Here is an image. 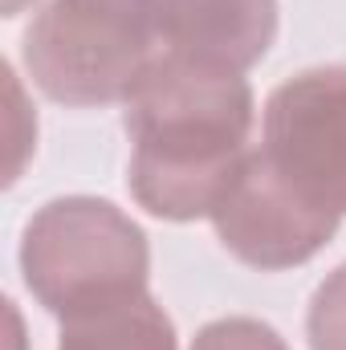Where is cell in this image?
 Segmentation results:
<instances>
[{
  "mask_svg": "<svg viewBox=\"0 0 346 350\" xmlns=\"http://www.w3.org/2000/svg\"><path fill=\"white\" fill-rule=\"evenodd\" d=\"M191 350H289V347L269 322H257V318H216V322H208L196 334Z\"/></svg>",
  "mask_w": 346,
  "mask_h": 350,
  "instance_id": "obj_9",
  "label": "cell"
},
{
  "mask_svg": "<svg viewBox=\"0 0 346 350\" xmlns=\"http://www.w3.org/2000/svg\"><path fill=\"white\" fill-rule=\"evenodd\" d=\"M216 224L220 245L249 269L281 273L314 261L338 232L334 212L306 200L289 179L273 172V163L253 147L245 167L237 172L232 187L208 216Z\"/></svg>",
  "mask_w": 346,
  "mask_h": 350,
  "instance_id": "obj_5",
  "label": "cell"
},
{
  "mask_svg": "<svg viewBox=\"0 0 346 350\" xmlns=\"http://www.w3.org/2000/svg\"><path fill=\"white\" fill-rule=\"evenodd\" d=\"M29 4H37V0H4V16H16V12H25Z\"/></svg>",
  "mask_w": 346,
  "mask_h": 350,
  "instance_id": "obj_10",
  "label": "cell"
},
{
  "mask_svg": "<svg viewBox=\"0 0 346 350\" xmlns=\"http://www.w3.org/2000/svg\"><path fill=\"white\" fill-rule=\"evenodd\" d=\"M127 187L159 220L212 216L253 155L257 98L245 74L163 53L122 102Z\"/></svg>",
  "mask_w": 346,
  "mask_h": 350,
  "instance_id": "obj_1",
  "label": "cell"
},
{
  "mask_svg": "<svg viewBox=\"0 0 346 350\" xmlns=\"http://www.w3.org/2000/svg\"><path fill=\"white\" fill-rule=\"evenodd\" d=\"M310 350H346V261L326 273V281L310 297L306 314Z\"/></svg>",
  "mask_w": 346,
  "mask_h": 350,
  "instance_id": "obj_8",
  "label": "cell"
},
{
  "mask_svg": "<svg viewBox=\"0 0 346 350\" xmlns=\"http://www.w3.org/2000/svg\"><path fill=\"white\" fill-rule=\"evenodd\" d=\"M172 0H49L25 29V70L62 106L127 102L168 53Z\"/></svg>",
  "mask_w": 346,
  "mask_h": 350,
  "instance_id": "obj_2",
  "label": "cell"
},
{
  "mask_svg": "<svg viewBox=\"0 0 346 350\" xmlns=\"http://www.w3.org/2000/svg\"><path fill=\"white\" fill-rule=\"evenodd\" d=\"M57 350H179L168 310L143 293L62 322Z\"/></svg>",
  "mask_w": 346,
  "mask_h": 350,
  "instance_id": "obj_7",
  "label": "cell"
},
{
  "mask_svg": "<svg viewBox=\"0 0 346 350\" xmlns=\"http://www.w3.org/2000/svg\"><path fill=\"white\" fill-rule=\"evenodd\" d=\"M277 41V0H172L168 53L249 74Z\"/></svg>",
  "mask_w": 346,
  "mask_h": 350,
  "instance_id": "obj_6",
  "label": "cell"
},
{
  "mask_svg": "<svg viewBox=\"0 0 346 350\" xmlns=\"http://www.w3.org/2000/svg\"><path fill=\"white\" fill-rule=\"evenodd\" d=\"M261 155L306 200L346 216V66L302 70L269 94Z\"/></svg>",
  "mask_w": 346,
  "mask_h": 350,
  "instance_id": "obj_4",
  "label": "cell"
},
{
  "mask_svg": "<svg viewBox=\"0 0 346 350\" xmlns=\"http://www.w3.org/2000/svg\"><path fill=\"white\" fill-rule=\"evenodd\" d=\"M21 273L53 318H78L147 293V232L110 200L62 196L37 208L21 232Z\"/></svg>",
  "mask_w": 346,
  "mask_h": 350,
  "instance_id": "obj_3",
  "label": "cell"
}]
</instances>
